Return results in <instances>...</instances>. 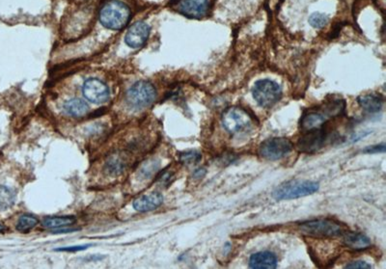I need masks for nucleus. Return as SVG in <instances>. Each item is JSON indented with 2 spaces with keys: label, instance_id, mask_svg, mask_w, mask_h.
Segmentation results:
<instances>
[{
  "label": "nucleus",
  "instance_id": "obj_1",
  "mask_svg": "<svg viewBox=\"0 0 386 269\" xmlns=\"http://www.w3.org/2000/svg\"><path fill=\"white\" fill-rule=\"evenodd\" d=\"M101 24L110 30H122L131 20L132 12L130 7L119 0L107 2L99 14Z\"/></svg>",
  "mask_w": 386,
  "mask_h": 269
},
{
  "label": "nucleus",
  "instance_id": "obj_2",
  "mask_svg": "<svg viewBox=\"0 0 386 269\" xmlns=\"http://www.w3.org/2000/svg\"><path fill=\"white\" fill-rule=\"evenodd\" d=\"M320 184L308 180H292L277 186L272 192V198L276 201L293 200L316 193Z\"/></svg>",
  "mask_w": 386,
  "mask_h": 269
},
{
  "label": "nucleus",
  "instance_id": "obj_3",
  "mask_svg": "<svg viewBox=\"0 0 386 269\" xmlns=\"http://www.w3.org/2000/svg\"><path fill=\"white\" fill-rule=\"evenodd\" d=\"M300 230L313 238L342 236L346 232L345 226L332 219H315L300 224Z\"/></svg>",
  "mask_w": 386,
  "mask_h": 269
},
{
  "label": "nucleus",
  "instance_id": "obj_4",
  "mask_svg": "<svg viewBox=\"0 0 386 269\" xmlns=\"http://www.w3.org/2000/svg\"><path fill=\"white\" fill-rule=\"evenodd\" d=\"M222 124L231 134H240L250 130L253 126L251 115L243 108L233 106L228 108L222 114Z\"/></svg>",
  "mask_w": 386,
  "mask_h": 269
},
{
  "label": "nucleus",
  "instance_id": "obj_5",
  "mask_svg": "<svg viewBox=\"0 0 386 269\" xmlns=\"http://www.w3.org/2000/svg\"><path fill=\"white\" fill-rule=\"evenodd\" d=\"M252 96L259 106L271 108L282 98V88L279 84L271 80L256 81L252 88Z\"/></svg>",
  "mask_w": 386,
  "mask_h": 269
},
{
  "label": "nucleus",
  "instance_id": "obj_6",
  "mask_svg": "<svg viewBox=\"0 0 386 269\" xmlns=\"http://www.w3.org/2000/svg\"><path fill=\"white\" fill-rule=\"evenodd\" d=\"M157 98V90L149 81H137L126 94L127 102L134 108H144L151 106Z\"/></svg>",
  "mask_w": 386,
  "mask_h": 269
},
{
  "label": "nucleus",
  "instance_id": "obj_7",
  "mask_svg": "<svg viewBox=\"0 0 386 269\" xmlns=\"http://www.w3.org/2000/svg\"><path fill=\"white\" fill-rule=\"evenodd\" d=\"M293 150V144L287 138L273 137L265 140L259 147V154L266 160L274 162L287 156Z\"/></svg>",
  "mask_w": 386,
  "mask_h": 269
},
{
  "label": "nucleus",
  "instance_id": "obj_8",
  "mask_svg": "<svg viewBox=\"0 0 386 269\" xmlns=\"http://www.w3.org/2000/svg\"><path fill=\"white\" fill-rule=\"evenodd\" d=\"M325 140L326 132L322 128L302 132L297 142V148L302 152L313 154L324 146Z\"/></svg>",
  "mask_w": 386,
  "mask_h": 269
},
{
  "label": "nucleus",
  "instance_id": "obj_9",
  "mask_svg": "<svg viewBox=\"0 0 386 269\" xmlns=\"http://www.w3.org/2000/svg\"><path fill=\"white\" fill-rule=\"evenodd\" d=\"M84 96L93 104H104L109 98L110 92L107 84L98 78H88L83 84Z\"/></svg>",
  "mask_w": 386,
  "mask_h": 269
},
{
  "label": "nucleus",
  "instance_id": "obj_10",
  "mask_svg": "<svg viewBox=\"0 0 386 269\" xmlns=\"http://www.w3.org/2000/svg\"><path fill=\"white\" fill-rule=\"evenodd\" d=\"M175 9L189 18H202L209 11V0H178Z\"/></svg>",
  "mask_w": 386,
  "mask_h": 269
},
{
  "label": "nucleus",
  "instance_id": "obj_11",
  "mask_svg": "<svg viewBox=\"0 0 386 269\" xmlns=\"http://www.w3.org/2000/svg\"><path fill=\"white\" fill-rule=\"evenodd\" d=\"M150 26L144 22H137L129 28L125 40L132 48H139L146 44L150 36Z\"/></svg>",
  "mask_w": 386,
  "mask_h": 269
},
{
  "label": "nucleus",
  "instance_id": "obj_12",
  "mask_svg": "<svg viewBox=\"0 0 386 269\" xmlns=\"http://www.w3.org/2000/svg\"><path fill=\"white\" fill-rule=\"evenodd\" d=\"M329 117L326 113L321 111H309L305 113L300 120L301 132H306L316 128H321L322 126L327 122Z\"/></svg>",
  "mask_w": 386,
  "mask_h": 269
},
{
  "label": "nucleus",
  "instance_id": "obj_13",
  "mask_svg": "<svg viewBox=\"0 0 386 269\" xmlns=\"http://www.w3.org/2000/svg\"><path fill=\"white\" fill-rule=\"evenodd\" d=\"M342 236H343V242L346 247L354 251L366 250L372 245L371 240L367 236L361 232L346 230Z\"/></svg>",
  "mask_w": 386,
  "mask_h": 269
},
{
  "label": "nucleus",
  "instance_id": "obj_14",
  "mask_svg": "<svg viewBox=\"0 0 386 269\" xmlns=\"http://www.w3.org/2000/svg\"><path fill=\"white\" fill-rule=\"evenodd\" d=\"M249 266L254 269L276 268L277 258L271 252H258L250 256Z\"/></svg>",
  "mask_w": 386,
  "mask_h": 269
},
{
  "label": "nucleus",
  "instance_id": "obj_15",
  "mask_svg": "<svg viewBox=\"0 0 386 269\" xmlns=\"http://www.w3.org/2000/svg\"><path fill=\"white\" fill-rule=\"evenodd\" d=\"M162 202H163L162 195L158 192H155V193H151L149 195L137 198L133 202V208L138 212H151L158 208Z\"/></svg>",
  "mask_w": 386,
  "mask_h": 269
},
{
  "label": "nucleus",
  "instance_id": "obj_16",
  "mask_svg": "<svg viewBox=\"0 0 386 269\" xmlns=\"http://www.w3.org/2000/svg\"><path fill=\"white\" fill-rule=\"evenodd\" d=\"M357 102L364 111L373 114L381 110L383 106V98L379 94H362L357 98Z\"/></svg>",
  "mask_w": 386,
  "mask_h": 269
},
{
  "label": "nucleus",
  "instance_id": "obj_17",
  "mask_svg": "<svg viewBox=\"0 0 386 269\" xmlns=\"http://www.w3.org/2000/svg\"><path fill=\"white\" fill-rule=\"evenodd\" d=\"M63 108L68 115L76 118L83 117L89 112L88 104L80 98H71L67 100Z\"/></svg>",
  "mask_w": 386,
  "mask_h": 269
},
{
  "label": "nucleus",
  "instance_id": "obj_18",
  "mask_svg": "<svg viewBox=\"0 0 386 269\" xmlns=\"http://www.w3.org/2000/svg\"><path fill=\"white\" fill-rule=\"evenodd\" d=\"M76 222L74 216H54L47 217L43 221V226L47 229H61L64 227H69Z\"/></svg>",
  "mask_w": 386,
  "mask_h": 269
},
{
  "label": "nucleus",
  "instance_id": "obj_19",
  "mask_svg": "<svg viewBox=\"0 0 386 269\" xmlns=\"http://www.w3.org/2000/svg\"><path fill=\"white\" fill-rule=\"evenodd\" d=\"M126 167V162L122 156H112L107 160L105 169L107 174L110 176H118L124 171Z\"/></svg>",
  "mask_w": 386,
  "mask_h": 269
},
{
  "label": "nucleus",
  "instance_id": "obj_20",
  "mask_svg": "<svg viewBox=\"0 0 386 269\" xmlns=\"http://www.w3.org/2000/svg\"><path fill=\"white\" fill-rule=\"evenodd\" d=\"M16 195L12 189L7 186H0V210L10 208L15 202Z\"/></svg>",
  "mask_w": 386,
  "mask_h": 269
},
{
  "label": "nucleus",
  "instance_id": "obj_21",
  "mask_svg": "<svg viewBox=\"0 0 386 269\" xmlns=\"http://www.w3.org/2000/svg\"><path fill=\"white\" fill-rule=\"evenodd\" d=\"M38 224V219L35 216L25 214L22 216L17 224V230L23 232H29Z\"/></svg>",
  "mask_w": 386,
  "mask_h": 269
},
{
  "label": "nucleus",
  "instance_id": "obj_22",
  "mask_svg": "<svg viewBox=\"0 0 386 269\" xmlns=\"http://www.w3.org/2000/svg\"><path fill=\"white\" fill-rule=\"evenodd\" d=\"M328 22L329 18L326 14L319 12L312 14L309 16V24L316 29H321L328 24Z\"/></svg>",
  "mask_w": 386,
  "mask_h": 269
},
{
  "label": "nucleus",
  "instance_id": "obj_23",
  "mask_svg": "<svg viewBox=\"0 0 386 269\" xmlns=\"http://www.w3.org/2000/svg\"><path fill=\"white\" fill-rule=\"evenodd\" d=\"M158 168H159V163L158 162H155V160L146 162L141 166V168L139 169V176L142 178L147 180V178H149L151 176L154 175L157 172Z\"/></svg>",
  "mask_w": 386,
  "mask_h": 269
},
{
  "label": "nucleus",
  "instance_id": "obj_24",
  "mask_svg": "<svg viewBox=\"0 0 386 269\" xmlns=\"http://www.w3.org/2000/svg\"><path fill=\"white\" fill-rule=\"evenodd\" d=\"M201 154L197 150H187L181 154L180 156V162L183 164H194L200 162L201 160Z\"/></svg>",
  "mask_w": 386,
  "mask_h": 269
},
{
  "label": "nucleus",
  "instance_id": "obj_25",
  "mask_svg": "<svg viewBox=\"0 0 386 269\" xmlns=\"http://www.w3.org/2000/svg\"><path fill=\"white\" fill-rule=\"evenodd\" d=\"M346 268L349 269H371L372 266L364 260H354L346 266Z\"/></svg>",
  "mask_w": 386,
  "mask_h": 269
},
{
  "label": "nucleus",
  "instance_id": "obj_26",
  "mask_svg": "<svg viewBox=\"0 0 386 269\" xmlns=\"http://www.w3.org/2000/svg\"><path fill=\"white\" fill-rule=\"evenodd\" d=\"M384 150H385V146H384V144H381V145H377V146L370 147V148H367L366 152H369V154H371V152H383Z\"/></svg>",
  "mask_w": 386,
  "mask_h": 269
},
{
  "label": "nucleus",
  "instance_id": "obj_27",
  "mask_svg": "<svg viewBox=\"0 0 386 269\" xmlns=\"http://www.w3.org/2000/svg\"><path fill=\"white\" fill-rule=\"evenodd\" d=\"M86 246H79V247H69V248H63V249H59V251H80V250H83L85 249Z\"/></svg>",
  "mask_w": 386,
  "mask_h": 269
},
{
  "label": "nucleus",
  "instance_id": "obj_28",
  "mask_svg": "<svg viewBox=\"0 0 386 269\" xmlns=\"http://www.w3.org/2000/svg\"><path fill=\"white\" fill-rule=\"evenodd\" d=\"M205 174H206V170L203 169V168H200V169H197V170L194 172L193 176H194L196 178H203V176H205Z\"/></svg>",
  "mask_w": 386,
  "mask_h": 269
},
{
  "label": "nucleus",
  "instance_id": "obj_29",
  "mask_svg": "<svg viewBox=\"0 0 386 269\" xmlns=\"http://www.w3.org/2000/svg\"><path fill=\"white\" fill-rule=\"evenodd\" d=\"M5 230V227L4 226H2L1 224H0V232H3Z\"/></svg>",
  "mask_w": 386,
  "mask_h": 269
}]
</instances>
